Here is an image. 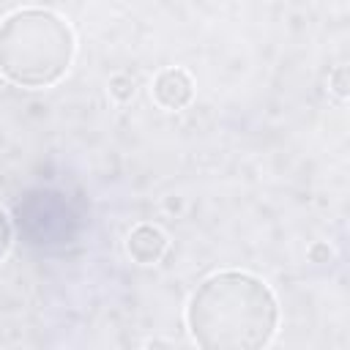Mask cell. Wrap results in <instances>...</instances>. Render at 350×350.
Returning <instances> with one entry per match:
<instances>
[{
  "mask_svg": "<svg viewBox=\"0 0 350 350\" xmlns=\"http://www.w3.org/2000/svg\"><path fill=\"white\" fill-rule=\"evenodd\" d=\"M186 323L197 345L208 350H254L273 339L279 304L254 273L219 271L194 290Z\"/></svg>",
  "mask_w": 350,
  "mask_h": 350,
  "instance_id": "obj_1",
  "label": "cell"
},
{
  "mask_svg": "<svg viewBox=\"0 0 350 350\" xmlns=\"http://www.w3.org/2000/svg\"><path fill=\"white\" fill-rule=\"evenodd\" d=\"M77 52L66 19L46 8H22L0 25V74L30 90L55 85Z\"/></svg>",
  "mask_w": 350,
  "mask_h": 350,
  "instance_id": "obj_2",
  "label": "cell"
},
{
  "mask_svg": "<svg viewBox=\"0 0 350 350\" xmlns=\"http://www.w3.org/2000/svg\"><path fill=\"white\" fill-rule=\"evenodd\" d=\"M74 213L68 202L55 191H36L19 202V230L36 246L66 243L71 238Z\"/></svg>",
  "mask_w": 350,
  "mask_h": 350,
  "instance_id": "obj_3",
  "label": "cell"
},
{
  "mask_svg": "<svg viewBox=\"0 0 350 350\" xmlns=\"http://www.w3.org/2000/svg\"><path fill=\"white\" fill-rule=\"evenodd\" d=\"M170 93H175V104L178 107H183L189 98H191V82H189V77L183 74V71H178V68H170V71H161L159 77H156V82H153V96H156V101L164 107L167 104V96Z\"/></svg>",
  "mask_w": 350,
  "mask_h": 350,
  "instance_id": "obj_4",
  "label": "cell"
},
{
  "mask_svg": "<svg viewBox=\"0 0 350 350\" xmlns=\"http://www.w3.org/2000/svg\"><path fill=\"white\" fill-rule=\"evenodd\" d=\"M11 241H14V227H11V219L5 216V211L0 208V262L5 260V254L11 249Z\"/></svg>",
  "mask_w": 350,
  "mask_h": 350,
  "instance_id": "obj_5",
  "label": "cell"
}]
</instances>
